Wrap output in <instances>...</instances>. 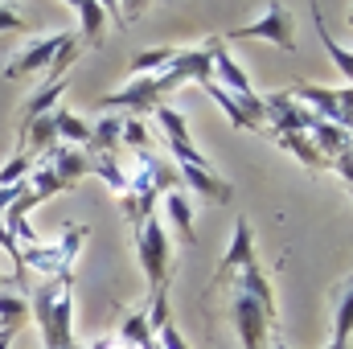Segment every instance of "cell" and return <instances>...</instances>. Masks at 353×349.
Listing matches in <instances>:
<instances>
[{"instance_id": "obj_15", "label": "cell", "mask_w": 353, "mask_h": 349, "mask_svg": "<svg viewBox=\"0 0 353 349\" xmlns=\"http://www.w3.org/2000/svg\"><path fill=\"white\" fill-rule=\"evenodd\" d=\"M350 337H353V292L341 288V300H337V329H333L329 349H350Z\"/></svg>"}, {"instance_id": "obj_24", "label": "cell", "mask_w": 353, "mask_h": 349, "mask_svg": "<svg viewBox=\"0 0 353 349\" xmlns=\"http://www.w3.org/2000/svg\"><path fill=\"white\" fill-rule=\"evenodd\" d=\"M271 349H288V346H283V341H271Z\"/></svg>"}, {"instance_id": "obj_11", "label": "cell", "mask_w": 353, "mask_h": 349, "mask_svg": "<svg viewBox=\"0 0 353 349\" xmlns=\"http://www.w3.org/2000/svg\"><path fill=\"white\" fill-rule=\"evenodd\" d=\"M74 8V17H79V41H83V50L87 46H103V37H107V4H99V0H74L70 4Z\"/></svg>"}, {"instance_id": "obj_12", "label": "cell", "mask_w": 353, "mask_h": 349, "mask_svg": "<svg viewBox=\"0 0 353 349\" xmlns=\"http://www.w3.org/2000/svg\"><path fill=\"white\" fill-rule=\"evenodd\" d=\"M161 201H165V214L173 218L181 243H185V247H197V230H193V210H189V197H185L181 189H169Z\"/></svg>"}, {"instance_id": "obj_1", "label": "cell", "mask_w": 353, "mask_h": 349, "mask_svg": "<svg viewBox=\"0 0 353 349\" xmlns=\"http://www.w3.org/2000/svg\"><path fill=\"white\" fill-rule=\"evenodd\" d=\"M214 79V62H210V41L205 46H193V50H173V58L157 70V74H144V79H128L123 90H111L99 99L103 111H132V119H140L144 111H157L165 103V94L185 83H210Z\"/></svg>"}, {"instance_id": "obj_5", "label": "cell", "mask_w": 353, "mask_h": 349, "mask_svg": "<svg viewBox=\"0 0 353 349\" xmlns=\"http://www.w3.org/2000/svg\"><path fill=\"white\" fill-rule=\"evenodd\" d=\"M288 94L300 103V107H308L316 119H325V123H337V128H345L350 132V119H353V90L350 87H312V83H292Z\"/></svg>"}, {"instance_id": "obj_2", "label": "cell", "mask_w": 353, "mask_h": 349, "mask_svg": "<svg viewBox=\"0 0 353 349\" xmlns=\"http://www.w3.org/2000/svg\"><path fill=\"white\" fill-rule=\"evenodd\" d=\"M33 321L41 329V349H74V292L70 271L46 279L33 296Z\"/></svg>"}, {"instance_id": "obj_3", "label": "cell", "mask_w": 353, "mask_h": 349, "mask_svg": "<svg viewBox=\"0 0 353 349\" xmlns=\"http://www.w3.org/2000/svg\"><path fill=\"white\" fill-rule=\"evenodd\" d=\"M136 251H140V267L148 275V288L152 292H165L169 288V271H173V247H169L165 222L157 214L144 218V226L136 230Z\"/></svg>"}, {"instance_id": "obj_16", "label": "cell", "mask_w": 353, "mask_h": 349, "mask_svg": "<svg viewBox=\"0 0 353 349\" xmlns=\"http://www.w3.org/2000/svg\"><path fill=\"white\" fill-rule=\"evenodd\" d=\"M62 90H66V83H50V87H41L25 107H21V123H25V119H37V115H46V111H54L58 99H62Z\"/></svg>"}, {"instance_id": "obj_6", "label": "cell", "mask_w": 353, "mask_h": 349, "mask_svg": "<svg viewBox=\"0 0 353 349\" xmlns=\"http://www.w3.org/2000/svg\"><path fill=\"white\" fill-rule=\"evenodd\" d=\"M230 321H234V329H239L243 349H267V333L275 329L279 312L267 308V304H259L255 296H247V292L234 288V296H230Z\"/></svg>"}, {"instance_id": "obj_17", "label": "cell", "mask_w": 353, "mask_h": 349, "mask_svg": "<svg viewBox=\"0 0 353 349\" xmlns=\"http://www.w3.org/2000/svg\"><path fill=\"white\" fill-rule=\"evenodd\" d=\"M169 58H173V46H161V50H144V54H136V58H132V79L157 74Z\"/></svg>"}, {"instance_id": "obj_14", "label": "cell", "mask_w": 353, "mask_h": 349, "mask_svg": "<svg viewBox=\"0 0 353 349\" xmlns=\"http://www.w3.org/2000/svg\"><path fill=\"white\" fill-rule=\"evenodd\" d=\"M271 140H275V144H283V148H288L296 161H304L308 169H333V161H325V157L316 152V144H312L304 132H283V136H271Z\"/></svg>"}, {"instance_id": "obj_22", "label": "cell", "mask_w": 353, "mask_h": 349, "mask_svg": "<svg viewBox=\"0 0 353 349\" xmlns=\"http://www.w3.org/2000/svg\"><path fill=\"white\" fill-rule=\"evenodd\" d=\"M12 337H17V325H0V349L12 346Z\"/></svg>"}, {"instance_id": "obj_23", "label": "cell", "mask_w": 353, "mask_h": 349, "mask_svg": "<svg viewBox=\"0 0 353 349\" xmlns=\"http://www.w3.org/2000/svg\"><path fill=\"white\" fill-rule=\"evenodd\" d=\"M8 283H17V279H8V275H0V292H4V288H8Z\"/></svg>"}, {"instance_id": "obj_21", "label": "cell", "mask_w": 353, "mask_h": 349, "mask_svg": "<svg viewBox=\"0 0 353 349\" xmlns=\"http://www.w3.org/2000/svg\"><path fill=\"white\" fill-rule=\"evenodd\" d=\"M17 29H25V21H21L12 8H4V4H0V33H17Z\"/></svg>"}, {"instance_id": "obj_20", "label": "cell", "mask_w": 353, "mask_h": 349, "mask_svg": "<svg viewBox=\"0 0 353 349\" xmlns=\"http://www.w3.org/2000/svg\"><path fill=\"white\" fill-rule=\"evenodd\" d=\"M29 169H33V161L17 152V157H12V161H8V165L0 169V185H21V181L29 177Z\"/></svg>"}, {"instance_id": "obj_9", "label": "cell", "mask_w": 353, "mask_h": 349, "mask_svg": "<svg viewBox=\"0 0 353 349\" xmlns=\"http://www.w3.org/2000/svg\"><path fill=\"white\" fill-rule=\"evenodd\" d=\"M255 259V235H251V222L247 218H239L234 222V239H230V251L222 255V263H218V271H214V288H210V296L214 292H222L247 263Z\"/></svg>"}, {"instance_id": "obj_18", "label": "cell", "mask_w": 353, "mask_h": 349, "mask_svg": "<svg viewBox=\"0 0 353 349\" xmlns=\"http://www.w3.org/2000/svg\"><path fill=\"white\" fill-rule=\"evenodd\" d=\"M308 12H312V21H316V33H321V41H325V50L333 54V62H337V66H341V74L350 79V74H353V62H350V54H345V50H341V46L333 41V37H329V29H325V21H321V8H316V4H308Z\"/></svg>"}, {"instance_id": "obj_10", "label": "cell", "mask_w": 353, "mask_h": 349, "mask_svg": "<svg viewBox=\"0 0 353 349\" xmlns=\"http://www.w3.org/2000/svg\"><path fill=\"white\" fill-rule=\"evenodd\" d=\"M50 169H54V177L62 181V189H70L79 177H87L90 173V157H87V148H70V144H54L46 157H41Z\"/></svg>"}, {"instance_id": "obj_13", "label": "cell", "mask_w": 353, "mask_h": 349, "mask_svg": "<svg viewBox=\"0 0 353 349\" xmlns=\"http://www.w3.org/2000/svg\"><path fill=\"white\" fill-rule=\"evenodd\" d=\"M54 123H58V140L70 148H87L90 144V123L83 115H74L70 107H54Z\"/></svg>"}, {"instance_id": "obj_8", "label": "cell", "mask_w": 353, "mask_h": 349, "mask_svg": "<svg viewBox=\"0 0 353 349\" xmlns=\"http://www.w3.org/2000/svg\"><path fill=\"white\" fill-rule=\"evenodd\" d=\"M70 37H74V29H62V33H50V37H41V41H29V46L4 66V79H29V74L46 70V66L54 62V54H58Z\"/></svg>"}, {"instance_id": "obj_19", "label": "cell", "mask_w": 353, "mask_h": 349, "mask_svg": "<svg viewBox=\"0 0 353 349\" xmlns=\"http://www.w3.org/2000/svg\"><path fill=\"white\" fill-rule=\"evenodd\" d=\"M29 317V304L21 300V296H8V292H0V325H17L21 329V321Z\"/></svg>"}, {"instance_id": "obj_4", "label": "cell", "mask_w": 353, "mask_h": 349, "mask_svg": "<svg viewBox=\"0 0 353 349\" xmlns=\"http://www.w3.org/2000/svg\"><path fill=\"white\" fill-rule=\"evenodd\" d=\"M226 41H271L283 54H296V21H292V12L283 4H267L263 12H259V21H251L243 29H230L222 37V46Z\"/></svg>"}, {"instance_id": "obj_7", "label": "cell", "mask_w": 353, "mask_h": 349, "mask_svg": "<svg viewBox=\"0 0 353 349\" xmlns=\"http://www.w3.org/2000/svg\"><path fill=\"white\" fill-rule=\"evenodd\" d=\"M83 226H70L66 235H62V243L58 247H29V251H21V275L33 267V271H41V275H62V271H70V259L79 255V243H83Z\"/></svg>"}]
</instances>
